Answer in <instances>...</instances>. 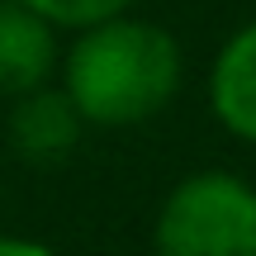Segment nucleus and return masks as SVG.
<instances>
[{
	"label": "nucleus",
	"instance_id": "5",
	"mask_svg": "<svg viewBox=\"0 0 256 256\" xmlns=\"http://www.w3.org/2000/svg\"><path fill=\"white\" fill-rule=\"evenodd\" d=\"M209 110L242 142H256V19L223 43L209 66Z\"/></svg>",
	"mask_w": 256,
	"mask_h": 256
},
{
	"label": "nucleus",
	"instance_id": "3",
	"mask_svg": "<svg viewBox=\"0 0 256 256\" xmlns=\"http://www.w3.org/2000/svg\"><path fill=\"white\" fill-rule=\"evenodd\" d=\"M57 66V38L43 14L24 0H0V95H24L48 86Z\"/></svg>",
	"mask_w": 256,
	"mask_h": 256
},
{
	"label": "nucleus",
	"instance_id": "1",
	"mask_svg": "<svg viewBox=\"0 0 256 256\" xmlns=\"http://www.w3.org/2000/svg\"><path fill=\"white\" fill-rule=\"evenodd\" d=\"M62 90L95 128L147 124L180 90V43L147 19H104L81 28L62 62Z\"/></svg>",
	"mask_w": 256,
	"mask_h": 256
},
{
	"label": "nucleus",
	"instance_id": "4",
	"mask_svg": "<svg viewBox=\"0 0 256 256\" xmlns=\"http://www.w3.org/2000/svg\"><path fill=\"white\" fill-rule=\"evenodd\" d=\"M86 119L76 114L72 95L52 90V86H38V90L14 95V110H10V142L24 162H62L76 147Z\"/></svg>",
	"mask_w": 256,
	"mask_h": 256
},
{
	"label": "nucleus",
	"instance_id": "2",
	"mask_svg": "<svg viewBox=\"0 0 256 256\" xmlns=\"http://www.w3.org/2000/svg\"><path fill=\"white\" fill-rule=\"evenodd\" d=\"M156 256H256V185L238 171H194L162 200Z\"/></svg>",
	"mask_w": 256,
	"mask_h": 256
},
{
	"label": "nucleus",
	"instance_id": "6",
	"mask_svg": "<svg viewBox=\"0 0 256 256\" xmlns=\"http://www.w3.org/2000/svg\"><path fill=\"white\" fill-rule=\"evenodd\" d=\"M34 14H43L52 28H90L104 19L124 14L133 0H24Z\"/></svg>",
	"mask_w": 256,
	"mask_h": 256
},
{
	"label": "nucleus",
	"instance_id": "7",
	"mask_svg": "<svg viewBox=\"0 0 256 256\" xmlns=\"http://www.w3.org/2000/svg\"><path fill=\"white\" fill-rule=\"evenodd\" d=\"M0 256H57V252L34 238H0Z\"/></svg>",
	"mask_w": 256,
	"mask_h": 256
}]
</instances>
